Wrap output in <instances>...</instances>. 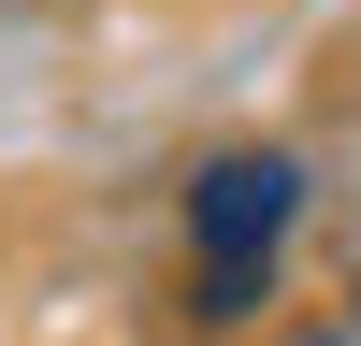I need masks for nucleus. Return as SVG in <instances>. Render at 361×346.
Returning <instances> with one entry per match:
<instances>
[{"instance_id":"f257e3e1","label":"nucleus","mask_w":361,"mask_h":346,"mask_svg":"<svg viewBox=\"0 0 361 346\" xmlns=\"http://www.w3.org/2000/svg\"><path fill=\"white\" fill-rule=\"evenodd\" d=\"M289 231H304V159L289 144H217L188 173V317L202 332H246L275 303Z\"/></svg>"},{"instance_id":"f03ea898","label":"nucleus","mask_w":361,"mask_h":346,"mask_svg":"<svg viewBox=\"0 0 361 346\" xmlns=\"http://www.w3.org/2000/svg\"><path fill=\"white\" fill-rule=\"evenodd\" d=\"M275 346H347V317H304V332H275Z\"/></svg>"}]
</instances>
